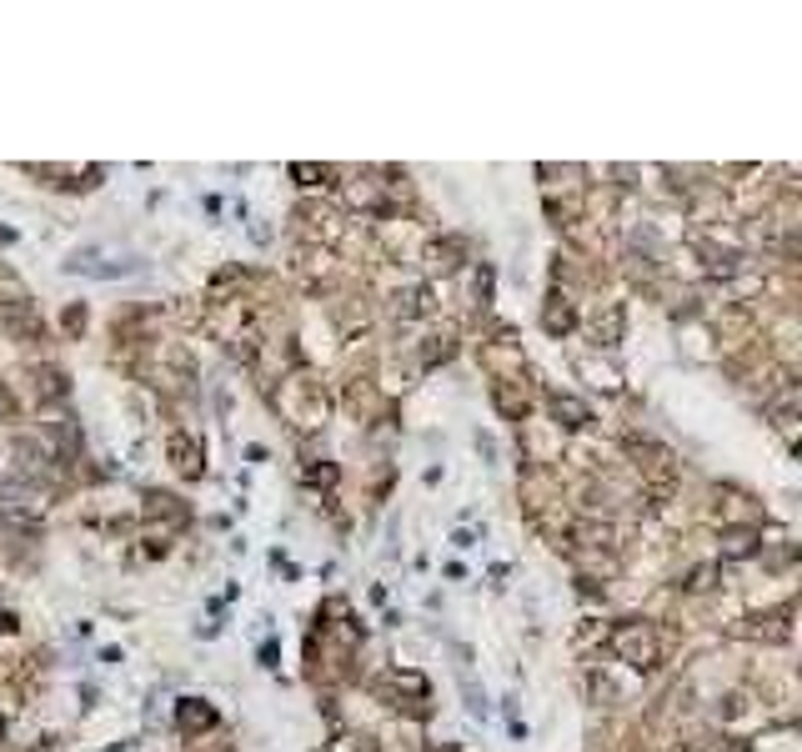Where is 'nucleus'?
I'll list each match as a JSON object with an SVG mask.
<instances>
[{
	"label": "nucleus",
	"instance_id": "1",
	"mask_svg": "<svg viewBox=\"0 0 802 752\" xmlns=\"http://www.w3.org/2000/svg\"><path fill=\"white\" fill-rule=\"evenodd\" d=\"M617 652H622L627 662H637V667H642V662H652V637L632 627V632H622V637H617Z\"/></svg>",
	"mask_w": 802,
	"mask_h": 752
},
{
	"label": "nucleus",
	"instance_id": "2",
	"mask_svg": "<svg viewBox=\"0 0 802 752\" xmlns=\"http://www.w3.org/2000/svg\"><path fill=\"white\" fill-rule=\"evenodd\" d=\"M727 552H732V557H742V552H752V537H747V532H737V537L727 542Z\"/></svg>",
	"mask_w": 802,
	"mask_h": 752
}]
</instances>
